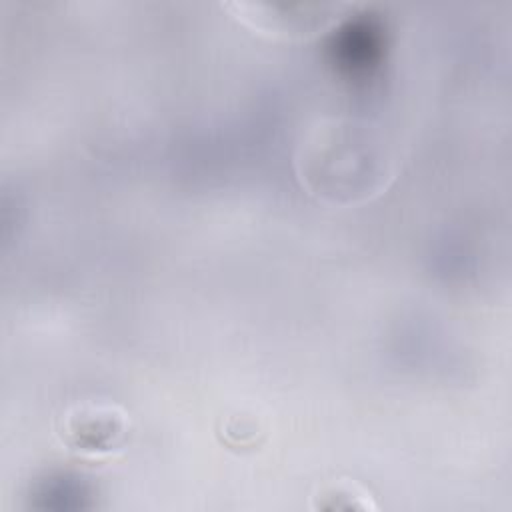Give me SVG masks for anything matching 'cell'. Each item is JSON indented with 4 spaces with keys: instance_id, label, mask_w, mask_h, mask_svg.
<instances>
[{
    "instance_id": "cell-1",
    "label": "cell",
    "mask_w": 512,
    "mask_h": 512,
    "mask_svg": "<svg viewBox=\"0 0 512 512\" xmlns=\"http://www.w3.org/2000/svg\"><path fill=\"white\" fill-rule=\"evenodd\" d=\"M128 432L126 414L108 404L74 406L62 420V442L88 456L114 452Z\"/></svg>"
},
{
    "instance_id": "cell-2",
    "label": "cell",
    "mask_w": 512,
    "mask_h": 512,
    "mask_svg": "<svg viewBox=\"0 0 512 512\" xmlns=\"http://www.w3.org/2000/svg\"><path fill=\"white\" fill-rule=\"evenodd\" d=\"M234 16H238L244 24L266 32V34H308L316 32L322 26H330L350 4H296V6H270V4H254V2H234L226 4Z\"/></svg>"
}]
</instances>
